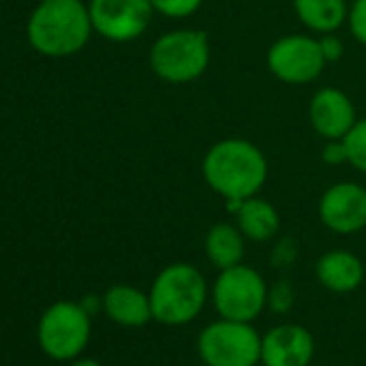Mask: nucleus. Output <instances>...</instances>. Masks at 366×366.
<instances>
[{"mask_svg":"<svg viewBox=\"0 0 366 366\" xmlns=\"http://www.w3.org/2000/svg\"><path fill=\"white\" fill-rule=\"evenodd\" d=\"M201 174L220 199L244 201L263 190L269 177V164L261 147L233 136L207 149L201 162Z\"/></svg>","mask_w":366,"mask_h":366,"instance_id":"obj_1","label":"nucleus"},{"mask_svg":"<svg viewBox=\"0 0 366 366\" xmlns=\"http://www.w3.org/2000/svg\"><path fill=\"white\" fill-rule=\"evenodd\" d=\"M89 3L84 0H44L26 24V37L35 52L48 59L80 54L93 37Z\"/></svg>","mask_w":366,"mask_h":366,"instance_id":"obj_2","label":"nucleus"},{"mask_svg":"<svg viewBox=\"0 0 366 366\" xmlns=\"http://www.w3.org/2000/svg\"><path fill=\"white\" fill-rule=\"evenodd\" d=\"M209 293L207 278L197 265L186 261L170 263L157 272L149 289L153 321L168 327L188 325L203 312Z\"/></svg>","mask_w":366,"mask_h":366,"instance_id":"obj_3","label":"nucleus"},{"mask_svg":"<svg viewBox=\"0 0 366 366\" xmlns=\"http://www.w3.org/2000/svg\"><path fill=\"white\" fill-rule=\"evenodd\" d=\"M212 63L209 35L203 29H172L159 35L149 50V67L168 84H190L205 76Z\"/></svg>","mask_w":366,"mask_h":366,"instance_id":"obj_4","label":"nucleus"},{"mask_svg":"<svg viewBox=\"0 0 366 366\" xmlns=\"http://www.w3.org/2000/svg\"><path fill=\"white\" fill-rule=\"evenodd\" d=\"M91 319L93 317L80 302L61 300L50 304L37 323L39 349L56 362H71L80 357L91 342Z\"/></svg>","mask_w":366,"mask_h":366,"instance_id":"obj_5","label":"nucleus"},{"mask_svg":"<svg viewBox=\"0 0 366 366\" xmlns=\"http://www.w3.org/2000/svg\"><path fill=\"white\" fill-rule=\"evenodd\" d=\"M267 287L259 269L239 263L218 272L209 297L218 317L252 323L267 310Z\"/></svg>","mask_w":366,"mask_h":366,"instance_id":"obj_6","label":"nucleus"},{"mask_svg":"<svg viewBox=\"0 0 366 366\" xmlns=\"http://www.w3.org/2000/svg\"><path fill=\"white\" fill-rule=\"evenodd\" d=\"M261 336L252 323L218 319L197 336V353L205 366H259Z\"/></svg>","mask_w":366,"mask_h":366,"instance_id":"obj_7","label":"nucleus"},{"mask_svg":"<svg viewBox=\"0 0 366 366\" xmlns=\"http://www.w3.org/2000/svg\"><path fill=\"white\" fill-rule=\"evenodd\" d=\"M265 61L276 80L295 86L315 82L327 65L319 37L306 33H291L276 39L269 46Z\"/></svg>","mask_w":366,"mask_h":366,"instance_id":"obj_8","label":"nucleus"},{"mask_svg":"<svg viewBox=\"0 0 366 366\" xmlns=\"http://www.w3.org/2000/svg\"><path fill=\"white\" fill-rule=\"evenodd\" d=\"M93 31L112 44H132L142 37L155 9L151 0H89Z\"/></svg>","mask_w":366,"mask_h":366,"instance_id":"obj_9","label":"nucleus"},{"mask_svg":"<svg viewBox=\"0 0 366 366\" xmlns=\"http://www.w3.org/2000/svg\"><path fill=\"white\" fill-rule=\"evenodd\" d=\"M321 224L336 235L366 229V188L357 181H338L321 194L317 207Z\"/></svg>","mask_w":366,"mask_h":366,"instance_id":"obj_10","label":"nucleus"},{"mask_svg":"<svg viewBox=\"0 0 366 366\" xmlns=\"http://www.w3.org/2000/svg\"><path fill=\"white\" fill-rule=\"evenodd\" d=\"M315 336L300 323H278L261 336V366H310Z\"/></svg>","mask_w":366,"mask_h":366,"instance_id":"obj_11","label":"nucleus"},{"mask_svg":"<svg viewBox=\"0 0 366 366\" xmlns=\"http://www.w3.org/2000/svg\"><path fill=\"white\" fill-rule=\"evenodd\" d=\"M308 121L315 134L323 140H342L355 125L357 112L345 91L323 86L308 102Z\"/></svg>","mask_w":366,"mask_h":366,"instance_id":"obj_12","label":"nucleus"},{"mask_svg":"<svg viewBox=\"0 0 366 366\" xmlns=\"http://www.w3.org/2000/svg\"><path fill=\"white\" fill-rule=\"evenodd\" d=\"M315 276L325 291L336 295H347L360 289L366 269L355 252L345 248H334L319 257L315 265Z\"/></svg>","mask_w":366,"mask_h":366,"instance_id":"obj_13","label":"nucleus"},{"mask_svg":"<svg viewBox=\"0 0 366 366\" xmlns=\"http://www.w3.org/2000/svg\"><path fill=\"white\" fill-rule=\"evenodd\" d=\"M102 297H104V315L121 327L138 330L144 327L149 321H153L149 291L144 293L134 285L119 282L112 285Z\"/></svg>","mask_w":366,"mask_h":366,"instance_id":"obj_14","label":"nucleus"},{"mask_svg":"<svg viewBox=\"0 0 366 366\" xmlns=\"http://www.w3.org/2000/svg\"><path fill=\"white\" fill-rule=\"evenodd\" d=\"M233 218H235L233 222L244 233V237L254 244L274 242L280 233V214L276 205L259 194L244 199L235 209Z\"/></svg>","mask_w":366,"mask_h":366,"instance_id":"obj_15","label":"nucleus"},{"mask_svg":"<svg viewBox=\"0 0 366 366\" xmlns=\"http://www.w3.org/2000/svg\"><path fill=\"white\" fill-rule=\"evenodd\" d=\"M351 0H293L295 18L312 35L338 33L347 24Z\"/></svg>","mask_w":366,"mask_h":366,"instance_id":"obj_16","label":"nucleus"},{"mask_svg":"<svg viewBox=\"0 0 366 366\" xmlns=\"http://www.w3.org/2000/svg\"><path fill=\"white\" fill-rule=\"evenodd\" d=\"M246 242L248 239L244 237V233L237 229L235 222H216L207 231L203 242L205 257L214 267H218V272L239 265L244 263L246 257Z\"/></svg>","mask_w":366,"mask_h":366,"instance_id":"obj_17","label":"nucleus"},{"mask_svg":"<svg viewBox=\"0 0 366 366\" xmlns=\"http://www.w3.org/2000/svg\"><path fill=\"white\" fill-rule=\"evenodd\" d=\"M342 142L347 147V164L366 174V117L355 121Z\"/></svg>","mask_w":366,"mask_h":366,"instance_id":"obj_18","label":"nucleus"},{"mask_svg":"<svg viewBox=\"0 0 366 366\" xmlns=\"http://www.w3.org/2000/svg\"><path fill=\"white\" fill-rule=\"evenodd\" d=\"M297 289L289 278H278L267 287V310L274 315H289L295 306Z\"/></svg>","mask_w":366,"mask_h":366,"instance_id":"obj_19","label":"nucleus"},{"mask_svg":"<svg viewBox=\"0 0 366 366\" xmlns=\"http://www.w3.org/2000/svg\"><path fill=\"white\" fill-rule=\"evenodd\" d=\"M205 0H151L157 16L166 20H186L199 14Z\"/></svg>","mask_w":366,"mask_h":366,"instance_id":"obj_20","label":"nucleus"},{"mask_svg":"<svg viewBox=\"0 0 366 366\" xmlns=\"http://www.w3.org/2000/svg\"><path fill=\"white\" fill-rule=\"evenodd\" d=\"M300 257V246L297 239L293 237H276L272 252H269V263L276 269H289Z\"/></svg>","mask_w":366,"mask_h":366,"instance_id":"obj_21","label":"nucleus"},{"mask_svg":"<svg viewBox=\"0 0 366 366\" xmlns=\"http://www.w3.org/2000/svg\"><path fill=\"white\" fill-rule=\"evenodd\" d=\"M347 26L351 37L366 48V0H351L349 3Z\"/></svg>","mask_w":366,"mask_h":366,"instance_id":"obj_22","label":"nucleus"},{"mask_svg":"<svg viewBox=\"0 0 366 366\" xmlns=\"http://www.w3.org/2000/svg\"><path fill=\"white\" fill-rule=\"evenodd\" d=\"M321 159L327 166H342L347 164V147L342 140H325L321 149Z\"/></svg>","mask_w":366,"mask_h":366,"instance_id":"obj_23","label":"nucleus"},{"mask_svg":"<svg viewBox=\"0 0 366 366\" xmlns=\"http://www.w3.org/2000/svg\"><path fill=\"white\" fill-rule=\"evenodd\" d=\"M319 44H321V52H323V56H325L327 63H336V61L342 59V54H345V44H342V39H340L336 33L321 35V37H319Z\"/></svg>","mask_w":366,"mask_h":366,"instance_id":"obj_24","label":"nucleus"},{"mask_svg":"<svg viewBox=\"0 0 366 366\" xmlns=\"http://www.w3.org/2000/svg\"><path fill=\"white\" fill-rule=\"evenodd\" d=\"M80 304H82V308L93 317V315H97V312H104V297H99V295H84L82 300H80Z\"/></svg>","mask_w":366,"mask_h":366,"instance_id":"obj_25","label":"nucleus"},{"mask_svg":"<svg viewBox=\"0 0 366 366\" xmlns=\"http://www.w3.org/2000/svg\"><path fill=\"white\" fill-rule=\"evenodd\" d=\"M69 366H102V362H97V360H93V357H76V360H71V364Z\"/></svg>","mask_w":366,"mask_h":366,"instance_id":"obj_26","label":"nucleus"},{"mask_svg":"<svg viewBox=\"0 0 366 366\" xmlns=\"http://www.w3.org/2000/svg\"><path fill=\"white\" fill-rule=\"evenodd\" d=\"M37 3H44V0H37Z\"/></svg>","mask_w":366,"mask_h":366,"instance_id":"obj_27","label":"nucleus"},{"mask_svg":"<svg viewBox=\"0 0 366 366\" xmlns=\"http://www.w3.org/2000/svg\"><path fill=\"white\" fill-rule=\"evenodd\" d=\"M84 3H89V0H84Z\"/></svg>","mask_w":366,"mask_h":366,"instance_id":"obj_28","label":"nucleus"}]
</instances>
